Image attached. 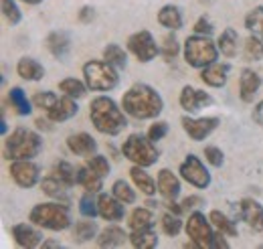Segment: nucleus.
<instances>
[{
  "label": "nucleus",
  "mask_w": 263,
  "mask_h": 249,
  "mask_svg": "<svg viewBox=\"0 0 263 249\" xmlns=\"http://www.w3.org/2000/svg\"><path fill=\"white\" fill-rule=\"evenodd\" d=\"M122 108L128 116L136 118V120H152V118L160 116L164 101L154 87H150L146 83H136L124 94Z\"/></svg>",
  "instance_id": "nucleus-1"
},
{
  "label": "nucleus",
  "mask_w": 263,
  "mask_h": 249,
  "mask_svg": "<svg viewBox=\"0 0 263 249\" xmlns=\"http://www.w3.org/2000/svg\"><path fill=\"white\" fill-rule=\"evenodd\" d=\"M89 118L96 126V130L107 136H118L126 126L128 120L124 112L118 108V103L107 97V95H98L89 103Z\"/></svg>",
  "instance_id": "nucleus-2"
},
{
  "label": "nucleus",
  "mask_w": 263,
  "mask_h": 249,
  "mask_svg": "<svg viewBox=\"0 0 263 249\" xmlns=\"http://www.w3.org/2000/svg\"><path fill=\"white\" fill-rule=\"evenodd\" d=\"M41 148H43L41 136L27 128H16L6 138V158L8 160H31L41 152Z\"/></svg>",
  "instance_id": "nucleus-3"
},
{
  "label": "nucleus",
  "mask_w": 263,
  "mask_h": 249,
  "mask_svg": "<svg viewBox=\"0 0 263 249\" xmlns=\"http://www.w3.org/2000/svg\"><path fill=\"white\" fill-rule=\"evenodd\" d=\"M219 45H215L209 34H193L184 41V61L191 67L202 69L206 65L217 61Z\"/></svg>",
  "instance_id": "nucleus-4"
},
{
  "label": "nucleus",
  "mask_w": 263,
  "mask_h": 249,
  "mask_svg": "<svg viewBox=\"0 0 263 249\" xmlns=\"http://www.w3.org/2000/svg\"><path fill=\"white\" fill-rule=\"evenodd\" d=\"M31 223L43 229H51V231H63L71 225V217H69V209L67 205H59V203H41L34 205L31 211Z\"/></svg>",
  "instance_id": "nucleus-5"
},
{
  "label": "nucleus",
  "mask_w": 263,
  "mask_h": 249,
  "mask_svg": "<svg viewBox=\"0 0 263 249\" xmlns=\"http://www.w3.org/2000/svg\"><path fill=\"white\" fill-rule=\"evenodd\" d=\"M83 79L91 92H109L118 85V71L105 61H87L83 65Z\"/></svg>",
  "instance_id": "nucleus-6"
},
{
  "label": "nucleus",
  "mask_w": 263,
  "mask_h": 249,
  "mask_svg": "<svg viewBox=\"0 0 263 249\" xmlns=\"http://www.w3.org/2000/svg\"><path fill=\"white\" fill-rule=\"evenodd\" d=\"M122 154L130 162L138 164V166H144V168L152 166L158 160V150L154 148V142L142 134H132L122 146Z\"/></svg>",
  "instance_id": "nucleus-7"
},
{
  "label": "nucleus",
  "mask_w": 263,
  "mask_h": 249,
  "mask_svg": "<svg viewBox=\"0 0 263 249\" xmlns=\"http://www.w3.org/2000/svg\"><path fill=\"white\" fill-rule=\"evenodd\" d=\"M186 235L193 241L195 247L200 249H211V241H213V223L211 219H206L202 213H193L189 221H186Z\"/></svg>",
  "instance_id": "nucleus-8"
},
{
  "label": "nucleus",
  "mask_w": 263,
  "mask_h": 249,
  "mask_svg": "<svg viewBox=\"0 0 263 249\" xmlns=\"http://www.w3.org/2000/svg\"><path fill=\"white\" fill-rule=\"evenodd\" d=\"M128 49L136 55V59L140 63H150L152 59H156V55L160 53V49L156 47L154 37L148 31L134 32L128 39Z\"/></svg>",
  "instance_id": "nucleus-9"
},
{
  "label": "nucleus",
  "mask_w": 263,
  "mask_h": 249,
  "mask_svg": "<svg viewBox=\"0 0 263 249\" xmlns=\"http://www.w3.org/2000/svg\"><path fill=\"white\" fill-rule=\"evenodd\" d=\"M180 176L197 188H206L211 185V172L204 168V164L195 154H189L180 164Z\"/></svg>",
  "instance_id": "nucleus-10"
},
{
  "label": "nucleus",
  "mask_w": 263,
  "mask_h": 249,
  "mask_svg": "<svg viewBox=\"0 0 263 249\" xmlns=\"http://www.w3.org/2000/svg\"><path fill=\"white\" fill-rule=\"evenodd\" d=\"M221 124V120L219 118H189V116H184L182 118V128H184V132L195 140V142H200V140H204L206 136H211L215 130H217V126Z\"/></svg>",
  "instance_id": "nucleus-11"
},
{
  "label": "nucleus",
  "mask_w": 263,
  "mask_h": 249,
  "mask_svg": "<svg viewBox=\"0 0 263 249\" xmlns=\"http://www.w3.org/2000/svg\"><path fill=\"white\" fill-rule=\"evenodd\" d=\"M10 176L21 188H31L39 181V168L31 160H12L10 164Z\"/></svg>",
  "instance_id": "nucleus-12"
},
{
  "label": "nucleus",
  "mask_w": 263,
  "mask_h": 249,
  "mask_svg": "<svg viewBox=\"0 0 263 249\" xmlns=\"http://www.w3.org/2000/svg\"><path fill=\"white\" fill-rule=\"evenodd\" d=\"M211 103H213V97L206 94V92L195 90L193 85H184L182 92H180V105L189 114H197L200 108L211 105Z\"/></svg>",
  "instance_id": "nucleus-13"
},
{
  "label": "nucleus",
  "mask_w": 263,
  "mask_h": 249,
  "mask_svg": "<svg viewBox=\"0 0 263 249\" xmlns=\"http://www.w3.org/2000/svg\"><path fill=\"white\" fill-rule=\"evenodd\" d=\"M239 211H241V219L247 223L249 229L253 231H263V207L253 201V199H241L239 203Z\"/></svg>",
  "instance_id": "nucleus-14"
},
{
  "label": "nucleus",
  "mask_w": 263,
  "mask_h": 249,
  "mask_svg": "<svg viewBox=\"0 0 263 249\" xmlns=\"http://www.w3.org/2000/svg\"><path fill=\"white\" fill-rule=\"evenodd\" d=\"M261 87V77L253 69H243L239 75V97L245 103H251Z\"/></svg>",
  "instance_id": "nucleus-15"
},
{
  "label": "nucleus",
  "mask_w": 263,
  "mask_h": 249,
  "mask_svg": "<svg viewBox=\"0 0 263 249\" xmlns=\"http://www.w3.org/2000/svg\"><path fill=\"white\" fill-rule=\"evenodd\" d=\"M33 225H29V223H16V225H12V237H14L16 245L31 249L43 243V233L39 229H34Z\"/></svg>",
  "instance_id": "nucleus-16"
},
{
  "label": "nucleus",
  "mask_w": 263,
  "mask_h": 249,
  "mask_svg": "<svg viewBox=\"0 0 263 249\" xmlns=\"http://www.w3.org/2000/svg\"><path fill=\"white\" fill-rule=\"evenodd\" d=\"M98 211L99 217L105 221H122L124 219V203L118 201L114 194L101 192L98 197Z\"/></svg>",
  "instance_id": "nucleus-17"
},
{
  "label": "nucleus",
  "mask_w": 263,
  "mask_h": 249,
  "mask_svg": "<svg viewBox=\"0 0 263 249\" xmlns=\"http://www.w3.org/2000/svg\"><path fill=\"white\" fill-rule=\"evenodd\" d=\"M67 148H69L75 156L89 158V156L96 154V150H98V142H96L89 134L79 132V134H71V136L67 138Z\"/></svg>",
  "instance_id": "nucleus-18"
},
{
  "label": "nucleus",
  "mask_w": 263,
  "mask_h": 249,
  "mask_svg": "<svg viewBox=\"0 0 263 249\" xmlns=\"http://www.w3.org/2000/svg\"><path fill=\"white\" fill-rule=\"evenodd\" d=\"M227 77H229V65H225V63L215 61L202 67V71H200V79L209 87H225Z\"/></svg>",
  "instance_id": "nucleus-19"
},
{
  "label": "nucleus",
  "mask_w": 263,
  "mask_h": 249,
  "mask_svg": "<svg viewBox=\"0 0 263 249\" xmlns=\"http://www.w3.org/2000/svg\"><path fill=\"white\" fill-rule=\"evenodd\" d=\"M77 112H79V108H77L75 99L65 95V97H59L57 103L47 112V118H49V122L59 124V122H65L69 118H73Z\"/></svg>",
  "instance_id": "nucleus-20"
},
{
  "label": "nucleus",
  "mask_w": 263,
  "mask_h": 249,
  "mask_svg": "<svg viewBox=\"0 0 263 249\" xmlns=\"http://www.w3.org/2000/svg\"><path fill=\"white\" fill-rule=\"evenodd\" d=\"M126 239H130V235L118 227V225H111V227H105L98 237V245L99 247H120L126 243Z\"/></svg>",
  "instance_id": "nucleus-21"
},
{
  "label": "nucleus",
  "mask_w": 263,
  "mask_h": 249,
  "mask_svg": "<svg viewBox=\"0 0 263 249\" xmlns=\"http://www.w3.org/2000/svg\"><path fill=\"white\" fill-rule=\"evenodd\" d=\"M47 49L51 51L53 57L65 59L69 49H71V39L65 31H55L47 37Z\"/></svg>",
  "instance_id": "nucleus-22"
},
{
  "label": "nucleus",
  "mask_w": 263,
  "mask_h": 249,
  "mask_svg": "<svg viewBox=\"0 0 263 249\" xmlns=\"http://www.w3.org/2000/svg\"><path fill=\"white\" fill-rule=\"evenodd\" d=\"M158 192L166 199H176L180 192V181L174 172H170L168 168H162L158 172Z\"/></svg>",
  "instance_id": "nucleus-23"
},
{
  "label": "nucleus",
  "mask_w": 263,
  "mask_h": 249,
  "mask_svg": "<svg viewBox=\"0 0 263 249\" xmlns=\"http://www.w3.org/2000/svg\"><path fill=\"white\" fill-rule=\"evenodd\" d=\"M16 73L27 81H41L45 77V67L31 57H23L16 63Z\"/></svg>",
  "instance_id": "nucleus-24"
},
{
  "label": "nucleus",
  "mask_w": 263,
  "mask_h": 249,
  "mask_svg": "<svg viewBox=\"0 0 263 249\" xmlns=\"http://www.w3.org/2000/svg\"><path fill=\"white\" fill-rule=\"evenodd\" d=\"M130 176L132 181H134V185L140 188L146 197H152V194H156V190H158V183H154L152 181V176L144 170V166H138V164H134L130 170Z\"/></svg>",
  "instance_id": "nucleus-25"
},
{
  "label": "nucleus",
  "mask_w": 263,
  "mask_h": 249,
  "mask_svg": "<svg viewBox=\"0 0 263 249\" xmlns=\"http://www.w3.org/2000/svg\"><path fill=\"white\" fill-rule=\"evenodd\" d=\"M158 23L164 27V29H170V31H178L182 27V14L180 10L174 6V4H166L160 8L158 12Z\"/></svg>",
  "instance_id": "nucleus-26"
},
{
  "label": "nucleus",
  "mask_w": 263,
  "mask_h": 249,
  "mask_svg": "<svg viewBox=\"0 0 263 249\" xmlns=\"http://www.w3.org/2000/svg\"><path fill=\"white\" fill-rule=\"evenodd\" d=\"M101 179L103 176L96 174L89 166L77 168V185H81L87 192H99L101 190Z\"/></svg>",
  "instance_id": "nucleus-27"
},
{
  "label": "nucleus",
  "mask_w": 263,
  "mask_h": 249,
  "mask_svg": "<svg viewBox=\"0 0 263 249\" xmlns=\"http://www.w3.org/2000/svg\"><path fill=\"white\" fill-rule=\"evenodd\" d=\"M130 243L138 249H152L158 245V237H156V233L152 231V227H148V229H138V231H132Z\"/></svg>",
  "instance_id": "nucleus-28"
},
{
  "label": "nucleus",
  "mask_w": 263,
  "mask_h": 249,
  "mask_svg": "<svg viewBox=\"0 0 263 249\" xmlns=\"http://www.w3.org/2000/svg\"><path fill=\"white\" fill-rule=\"evenodd\" d=\"M41 188H43V192L45 194H49V197H53V199H59V201H63L67 203V185L63 181H59L57 176H47L43 183H41Z\"/></svg>",
  "instance_id": "nucleus-29"
},
{
  "label": "nucleus",
  "mask_w": 263,
  "mask_h": 249,
  "mask_svg": "<svg viewBox=\"0 0 263 249\" xmlns=\"http://www.w3.org/2000/svg\"><path fill=\"white\" fill-rule=\"evenodd\" d=\"M103 59L109 63V65H114L116 69H126V65H128V55H126V51H124L120 45H116V43H109V45L103 49Z\"/></svg>",
  "instance_id": "nucleus-30"
},
{
  "label": "nucleus",
  "mask_w": 263,
  "mask_h": 249,
  "mask_svg": "<svg viewBox=\"0 0 263 249\" xmlns=\"http://www.w3.org/2000/svg\"><path fill=\"white\" fill-rule=\"evenodd\" d=\"M96 235H98V225L93 221H77L73 227V239L77 243L91 241Z\"/></svg>",
  "instance_id": "nucleus-31"
},
{
  "label": "nucleus",
  "mask_w": 263,
  "mask_h": 249,
  "mask_svg": "<svg viewBox=\"0 0 263 249\" xmlns=\"http://www.w3.org/2000/svg\"><path fill=\"white\" fill-rule=\"evenodd\" d=\"M8 99H10L12 108L16 110V114H21V116H29V114L33 112V108H31L33 101H29L27 94H25L21 87H12V90L8 92Z\"/></svg>",
  "instance_id": "nucleus-32"
},
{
  "label": "nucleus",
  "mask_w": 263,
  "mask_h": 249,
  "mask_svg": "<svg viewBox=\"0 0 263 249\" xmlns=\"http://www.w3.org/2000/svg\"><path fill=\"white\" fill-rule=\"evenodd\" d=\"M237 31L227 27L225 31L221 32V39H219V51L225 55V57H235L237 55Z\"/></svg>",
  "instance_id": "nucleus-33"
},
{
  "label": "nucleus",
  "mask_w": 263,
  "mask_h": 249,
  "mask_svg": "<svg viewBox=\"0 0 263 249\" xmlns=\"http://www.w3.org/2000/svg\"><path fill=\"white\" fill-rule=\"evenodd\" d=\"M128 225H130L132 231L152 227V211L146 209V207H138V209H134L130 215V221H128Z\"/></svg>",
  "instance_id": "nucleus-34"
},
{
  "label": "nucleus",
  "mask_w": 263,
  "mask_h": 249,
  "mask_svg": "<svg viewBox=\"0 0 263 249\" xmlns=\"http://www.w3.org/2000/svg\"><path fill=\"white\" fill-rule=\"evenodd\" d=\"M209 219H211L213 227L219 229L221 233H225V235H229V237H235V235H237L235 223H233L225 213H221V211H211V213H209Z\"/></svg>",
  "instance_id": "nucleus-35"
},
{
  "label": "nucleus",
  "mask_w": 263,
  "mask_h": 249,
  "mask_svg": "<svg viewBox=\"0 0 263 249\" xmlns=\"http://www.w3.org/2000/svg\"><path fill=\"white\" fill-rule=\"evenodd\" d=\"M53 176H57L59 181H63L67 187H73L77 183V168H73L65 160H59L53 166Z\"/></svg>",
  "instance_id": "nucleus-36"
},
{
  "label": "nucleus",
  "mask_w": 263,
  "mask_h": 249,
  "mask_svg": "<svg viewBox=\"0 0 263 249\" xmlns=\"http://www.w3.org/2000/svg\"><path fill=\"white\" fill-rule=\"evenodd\" d=\"M59 90L65 95H69V97H73V99H79V97L85 95V92H87L89 87H87V83H83V81H79V79H75V77H67V79H63V81L59 83Z\"/></svg>",
  "instance_id": "nucleus-37"
},
{
  "label": "nucleus",
  "mask_w": 263,
  "mask_h": 249,
  "mask_svg": "<svg viewBox=\"0 0 263 249\" xmlns=\"http://www.w3.org/2000/svg\"><path fill=\"white\" fill-rule=\"evenodd\" d=\"M243 55L247 61H261L263 59V41H259L255 34L245 39V47H243Z\"/></svg>",
  "instance_id": "nucleus-38"
},
{
  "label": "nucleus",
  "mask_w": 263,
  "mask_h": 249,
  "mask_svg": "<svg viewBox=\"0 0 263 249\" xmlns=\"http://www.w3.org/2000/svg\"><path fill=\"white\" fill-rule=\"evenodd\" d=\"M111 194H114L118 201H122L124 205H132V203L136 201V192H134V188H132L126 181H116L114 187H111Z\"/></svg>",
  "instance_id": "nucleus-39"
},
{
  "label": "nucleus",
  "mask_w": 263,
  "mask_h": 249,
  "mask_svg": "<svg viewBox=\"0 0 263 249\" xmlns=\"http://www.w3.org/2000/svg\"><path fill=\"white\" fill-rule=\"evenodd\" d=\"M91 194H93V192H87V194H83V197H81V201H79V213L87 219H93V217H98L99 215L98 201H93V197H91Z\"/></svg>",
  "instance_id": "nucleus-40"
},
{
  "label": "nucleus",
  "mask_w": 263,
  "mask_h": 249,
  "mask_svg": "<svg viewBox=\"0 0 263 249\" xmlns=\"http://www.w3.org/2000/svg\"><path fill=\"white\" fill-rule=\"evenodd\" d=\"M245 29H249V31H263V4L261 6H255L253 10L247 12Z\"/></svg>",
  "instance_id": "nucleus-41"
},
{
  "label": "nucleus",
  "mask_w": 263,
  "mask_h": 249,
  "mask_svg": "<svg viewBox=\"0 0 263 249\" xmlns=\"http://www.w3.org/2000/svg\"><path fill=\"white\" fill-rule=\"evenodd\" d=\"M57 95L53 94V92H39V94L33 95V105L34 108H41V110H45V112H49L55 103H57Z\"/></svg>",
  "instance_id": "nucleus-42"
},
{
  "label": "nucleus",
  "mask_w": 263,
  "mask_h": 249,
  "mask_svg": "<svg viewBox=\"0 0 263 249\" xmlns=\"http://www.w3.org/2000/svg\"><path fill=\"white\" fill-rule=\"evenodd\" d=\"M85 166H89L96 174L99 176H107L109 174V162H107V158L105 156H99V154H93L87 158V162H85Z\"/></svg>",
  "instance_id": "nucleus-43"
},
{
  "label": "nucleus",
  "mask_w": 263,
  "mask_h": 249,
  "mask_svg": "<svg viewBox=\"0 0 263 249\" xmlns=\"http://www.w3.org/2000/svg\"><path fill=\"white\" fill-rule=\"evenodd\" d=\"M160 223H162V231H164L166 235H170V237H176L180 233V229H182V221L178 219V215H174V213L172 215L170 213L164 215Z\"/></svg>",
  "instance_id": "nucleus-44"
},
{
  "label": "nucleus",
  "mask_w": 263,
  "mask_h": 249,
  "mask_svg": "<svg viewBox=\"0 0 263 249\" xmlns=\"http://www.w3.org/2000/svg\"><path fill=\"white\" fill-rule=\"evenodd\" d=\"M0 4H2V14L6 16V21L10 25H18L21 23V10H18L16 2L14 0H0Z\"/></svg>",
  "instance_id": "nucleus-45"
},
{
  "label": "nucleus",
  "mask_w": 263,
  "mask_h": 249,
  "mask_svg": "<svg viewBox=\"0 0 263 249\" xmlns=\"http://www.w3.org/2000/svg\"><path fill=\"white\" fill-rule=\"evenodd\" d=\"M178 51H180V45H178L176 37H172V34H168V37H164V43H162L160 55L164 57L166 61H172V59H174V57L178 55Z\"/></svg>",
  "instance_id": "nucleus-46"
},
{
  "label": "nucleus",
  "mask_w": 263,
  "mask_h": 249,
  "mask_svg": "<svg viewBox=\"0 0 263 249\" xmlns=\"http://www.w3.org/2000/svg\"><path fill=\"white\" fill-rule=\"evenodd\" d=\"M204 158H206L209 164H213L215 168H221L223 162H225V154H223L221 148H217V146H206V148H204Z\"/></svg>",
  "instance_id": "nucleus-47"
},
{
  "label": "nucleus",
  "mask_w": 263,
  "mask_h": 249,
  "mask_svg": "<svg viewBox=\"0 0 263 249\" xmlns=\"http://www.w3.org/2000/svg\"><path fill=\"white\" fill-rule=\"evenodd\" d=\"M166 132H168V124H166V122H156V124L150 126V130H148V138H150L152 142H158V140L164 138Z\"/></svg>",
  "instance_id": "nucleus-48"
},
{
  "label": "nucleus",
  "mask_w": 263,
  "mask_h": 249,
  "mask_svg": "<svg viewBox=\"0 0 263 249\" xmlns=\"http://www.w3.org/2000/svg\"><path fill=\"white\" fill-rule=\"evenodd\" d=\"M195 32L197 34H211L213 32V25L206 16H200L197 23H195Z\"/></svg>",
  "instance_id": "nucleus-49"
},
{
  "label": "nucleus",
  "mask_w": 263,
  "mask_h": 249,
  "mask_svg": "<svg viewBox=\"0 0 263 249\" xmlns=\"http://www.w3.org/2000/svg\"><path fill=\"white\" fill-rule=\"evenodd\" d=\"M225 233H215L213 235V241H211V249H229V241L223 237Z\"/></svg>",
  "instance_id": "nucleus-50"
},
{
  "label": "nucleus",
  "mask_w": 263,
  "mask_h": 249,
  "mask_svg": "<svg viewBox=\"0 0 263 249\" xmlns=\"http://www.w3.org/2000/svg\"><path fill=\"white\" fill-rule=\"evenodd\" d=\"M93 16H96V12H93L91 6H83L81 12H79V21H81V23H89Z\"/></svg>",
  "instance_id": "nucleus-51"
},
{
  "label": "nucleus",
  "mask_w": 263,
  "mask_h": 249,
  "mask_svg": "<svg viewBox=\"0 0 263 249\" xmlns=\"http://www.w3.org/2000/svg\"><path fill=\"white\" fill-rule=\"evenodd\" d=\"M251 116H253V122H255V124L263 126V99L253 108V114H251Z\"/></svg>",
  "instance_id": "nucleus-52"
},
{
  "label": "nucleus",
  "mask_w": 263,
  "mask_h": 249,
  "mask_svg": "<svg viewBox=\"0 0 263 249\" xmlns=\"http://www.w3.org/2000/svg\"><path fill=\"white\" fill-rule=\"evenodd\" d=\"M202 203V199L200 197H186L184 201H182V209L186 211V209H193V207H198Z\"/></svg>",
  "instance_id": "nucleus-53"
},
{
  "label": "nucleus",
  "mask_w": 263,
  "mask_h": 249,
  "mask_svg": "<svg viewBox=\"0 0 263 249\" xmlns=\"http://www.w3.org/2000/svg\"><path fill=\"white\" fill-rule=\"evenodd\" d=\"M43 247H61L57 241H43Z\"/></svg>",
  "instance_id": "nucleus-54"
},
{
  "label": "nucleus",
  "mask_w": 263,
  "mask_h": 249,
  "mask_svg": "<svg viewBox=\"0 0 263 249\" xmlns=\"http://www.w3.org/2000/svg\"><path fill=\"white\" fill-rule=\"evenodd\" d=\"M23 2H25V4H41L43 0H23Z\"/></svg>",
  "instance_id": "nucleus-55"
},
{
  "label": "nucleus",
  "mask_w": 263,
  "mask_h": 249,
  "mask_svg": "<svg viewBox=\"0 0 263 249\" xmlns=\"http://www.w3.org/2000/svg\"><path fill=\"white\" fill-rule=\"evenodd\" d=\"M0 130H2V134H6V122L2 120V126H0Z\"/></svg>",
  "instance_id": "nucleus-56"
},
{
  "label": "nucleus",
  "mask_w": 263,
  "mask_h": 249,
  "mask_svg": "<svg viewBox=\"0 0 263 249\" xmlns=\"http://www.w3.org/2000/svg\"><path fill=\"white\" fill-rule=\"evenodd\" d=\"M261 39H263V31H261Z\"/></svg>",
  "instance_id": "nucleus-57"
}]
</instances>
